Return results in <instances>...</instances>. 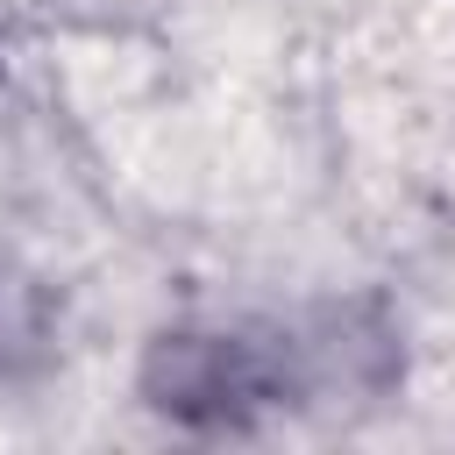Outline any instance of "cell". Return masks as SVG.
I'll list each match as a JSON object with an SVG mask.
<instances>
[{
	"instance_id": "1",
	"label": "cell",
	"mask_w": 455,
	"mask_h": 455,
	"mask_svg": "<svg viewBox=\"0 0 455 455\" xmlns=\"http://www.w3.org/2000/svg\"><path fill=\"white\" fill-rule=\"evenodd\" d=\"M398 384V327L377 306H320L291 320H185L149 334L135 391L192 434H249L263 419L384 398Z\"/></svg>"
},
{
	"instance_id": "2",
	"label": "cell",
	"mask_w": 455,
	"mask_h": 455,
	"mask_svg": "<svg viewBox=\"0 0 455 455\" xmlns=\"http://www.w3.org/2000/svg\"><path fill=\"white\" fill-rule=\"evenodd\" d=\"M57 348V291L14 249H0V384L43 370Z\"/></svg>"
}]
</instances>
